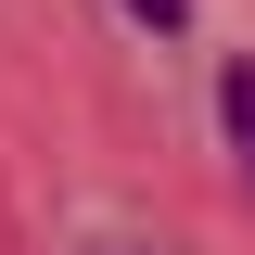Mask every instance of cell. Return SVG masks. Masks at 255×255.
I'll return each mask as SVG.
<instances>
[{
    "label": "cell",
    "mask_w": 255,
    "mask_h": 255,
    "mask_svg": "<svg viewBox=\"0 0 255 255\" xmlns=\"http://www.w3.org/2000/svg\"><path fill=\"white\" fill-rule=\"evenodd\" d=\"M217 115H230V140H243V179H255V64L217 77Z\"/></svg>",
    "instance_id": "obj_1"
},
{
    "label": "cell",
    "mask_w": 255,
    "mask_h": 255,
    "mask_svg": "<svg viewBox=\"0 0 255 255\" xmlns=\"http://www.w3.org/2000/svg\"><path fill=\"white\" fill-rule=\"evenodd\" d=\"M128 13H140V26H179V13H191V0H128Z\"/></svg>",
    "instance_id": "obj_2"
}]
</instances>
